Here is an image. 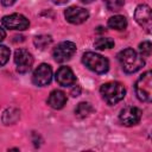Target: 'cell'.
Masks as SVG:
<instances>
[{
  "instance_id": "obj_1",
  "label": "cell",
  "mask_w": 152,
  "mask_h": 152,
  "mask_svg": "<svg viewBox=\"0 0 152 152\" xmlns=\"http://www.w3.org/2000/svg\"><path fill=\"white\" fill-rule=\"evenodd\" d=\"M118 61L122 68V70L127 74H133L140 70L145 65V61L141 55H139L135 50L127 48L119 52Z\"/></svg>"
},
{
  "instance_id": "obj_2",
  "label": "cell",
  "mask_w": 152,
  "mask_h": 152,
  "mask_svg": "<svg viewBox=\"0 0 152 152\" xmlns=\"http://www.w3.org/2000/svg\"><path fill=\"white\" fill-rule=\"evenodd\" d=\"M100 94L108 104H116L125 97L126 88L120 82H107L101 86Z\"/></svg>"
},
{
  "instance_id": "obj_3",
  "label": "cell",
  "mask_w": 152,
  "mask_h": 152,
  "mask_svg": "<svg viewBox=\"0 0 152 152\" xmlns=\"http://www.w3.org/2000/svg\"><path fill=\"white\" fill-rule=\"evenodd\" d=\"M82 62L89 70H91L96 74H104L109 69L108 59L106 57H103L99 53L91 52V51H88V52L83 53Z\"/></svg>"
},
{
  "instance_id": "obj_4",
  "label": "cell",
  "mask_w": 152,
  "mask_h": 152,
  "mask_svg": "<svg viewBox=\"0 0 152 152\" xmlns=\"http://www.w3.org/2000/svg\"><path fill=\"white\" fill-rule=\"evenodd\" d=\"M137 97L142 102H151L152 100V74L151 71L144 72L135 82Z\"/></svg>"
},
{
  "instance_id": "obj_5",
  "label": "cell",
  "mask_w": 152,
  "mask_h": 152,
  "mask_svg": "<svg viewBox=\"0 0 152 152\" xmlns=\"http://www.w3.org/2000/svg\"><path fill=\"white\" fill-rule=\"evenodd\" d=\"M76 52V44L72 42H62L57 44V46L52 51V56L56 62L58 63H64L69 61Z\"/></svg>"
},
{
  "instance_id": "obj_6",
  "label": "cell",
  "mask_w": 152,
  "mask_h": 152,
  "mask_svg": "<svg viewBox=\"0 0 152 152\" xmlns=\"http://www.w3.org/2000/svg\"><path fill=\"white\" fill-rule=\"evenodd\" d=\"M134 19L135 21L147 32H151L152 28V13H151V7L146 4H141L137 6L134 11Z\"/></svg>"
},
{
  "instance_id": "obj_7",
  "label": "cell",
  "mask_w": 152,
  "mask_h": 152,
  "mask_svg": "<svg viewBox=\"0 0 152 152\" xmlns=\"http://www.w3.org/2000/svg\"><path fill=\"white\" fill-rule=\"evenodd\" d=\"M1 24L4 27L10 28V30H18V31H24L28 28L30 21L28 19L19 13H13L10 15H5L1 19Z\"/></svg>"
},
{
  "instance_id": "obj_8",
  "label": "cell",
  "mask_w": 152,
  "mask_h": 152,
  "mask_svg": "<svg viewBox=\"0 0 152 152\" xmlns=\"http://www.w3.org/2000/svg\"><path fill=\"white\" fill-rule=\"evenodd\" d=\"M14 63H15L18 72L26 74L27 71H30V69L33 64V57L28 50L17 49L14 52Z\"/></svg>"
},
{
  "instance_id": "obj_9",
  "label": "cell",
  "mask_w": 152,
  "mask_h": 152,
  "mask_svg": "<svg viewBox=\"0 0 152 152\" xmlns=\"http://www.w3.org/2000/svg\"><path fill=\"white\" fill-rule=\"evenodd\" d=\"M52 80V69L49 64L42 63L38 65L32 74V82L38 87L48 86Z\"/></svg>"
},
{
  "instance_id": "obj_10",
  "label": "cell",
  "mask_w": 152,
  "mask_h": 152,
  "mask_svg": "<svg viewBox=\"0 0 152 152\" xmlns=\"http://www.w3.org/2000/svg\"><path fill=\"white\" fill-rule=\"evenodd\" d=\"M64 17L66 19V21H69L70 24L74 25H80L84 21L88 20L89 18V12L83 8V7H78V6H70L65 10L64 12Z\"/></svg>"
},
{
  "instance_id": "obj_11",
  "label": "cell",
  "mask_w": 152,
  "mask_h": 152,
  "mask_svg": "<svg viewBox=\"0 0 152 152\" xmlns=\"http://www.w3.org/2000/svg\"><path fill=\"white\" fill-rule=\"evenodd\" d=\"M119 119L122 125L125 126H134L141 119V110L138 107L128 106L120 110Z\"/></svg>"
},
{
  "instance_id": "obj_12",
  "label": "cell",
  "mask_w": 152,
  "mask_h": 152,
  "mask_svg": "<svg viewBox=\"0 0 152 152\" xmlns=\"http://www.w3.org/2000/svg\"><path fill=\"white\" fill-rule=\"evenodd\" d=\"M56 81L62 87H70L76 83V76L69 66H61L56 71Z\"/></svg>"
},
{
  "instance_id": "obj_13",
  "label": "cell",
  "mask_w": 152,
  "mask_h": 152,
  "mask_svg": "<svg viewBox=\"0 0 152 152\" xmlns=\"http://www.w3.org/2000/svg\"><path fill=\"white\" fill-rule=\"evenodd\" d=\"M66 103V95L58 89H55L50 93L48 97V104L53 109H62Z\"/></svg>"
},
{
  "instance_id": "obj_14",
  "label": "cell",
  "mask_w": 152,
  "mask_h": 152,
  "mask_svg": "<svg viewBox=\"0 0 152 152\" xmlns=\"http://www.w3.org/2000/svg\"><path fill=\"white\" fill-rule=\"evenodd\" d=\"M20 118V112L19 109L14 108V107H11V108H7L4 113H2V116H1V120L5 125H12V124H15Z\"/></svg>"
},
{
  "instance_id": "obj_15",
  "label": "cell",
  "mask_w": 152,
  "mask_h": 152,
  "mask_svg": "<svg viewBox=\"0 0 152 152\" xmlns=\"http://www.w3.org/2000/svg\"><path fill=\"white\" fill-rule=\"evenodd\" d=\"M108 27L116 31H122L127 27V19L120 14L113 15L108 19Z\"/></svg>"
},
{
  "instance_id": "obj_16",
  "label": "cell",
  "mask_w": 152,
  "mask_h": 152,
  "mask_svg": "<svg viewBox=\"0 0 152 152\" xmlns=\"http://www.w3.org/2000/svg\"><path fill=\"white\" fill-rule=\"evenodd\" d=\"M91 110H93V107L89 102H80L75 108V115L80 119H83L88 116L91 113Z\"/></svg>"
},
{
  "instance_id": "obj_17",
  "label": "cell",
  "mask_w": 152,
  "mask_h": 152,
  "mask_svg": "<svg viewBox=\"0 0 152 152\" xmlns=\"http://www.w3.org/2000/svg\"><path fill=\"white\" fill-rule=\"evenodd\" d=\"M51 43H52V38H51V36H48V34H40V36L34 37V39H33V44L40 50H44Z\"/></svg>"
},
{
  "instance_id": "obj_18",
  "label": "cell",
  "mask_w": 152,
  "mask_h": 152,
  "mask_svg": "<svg viewBox=\"0 0 152 152\" xmlns=\"http://www.w3.org/2000/svg\"><path fill=\"white\" fill-rule=\"evenodd\" d=\"M94 46H95V49H99V50L112 49V48H114V40L108 37H100L95 40Z\"/></svg>"
},
{
  "instance_id": "obj_19",
  "label": "cell",
  "mask_w": 152,
  "mask_h": 152,
  "mask_svg": "<svg viewBox=\"0 0 152 152\" xmlns=\"http://www.w3.org/2000/svg\"><path fill=\"white\" fill-rule=\"evenodd\" d=\"M139 51H140V55L142 57H150L151 56V52H152L151 42L150 40H145V42L140 43L139 44Z\"/></svg>"
},
{
  "instance_id": "obj_20",
  "label": "cell",
  "mask_w": 152,
  "mask_h": 152,
  "mask_svg": "<svg viewBox=\"0 0 152 152\" xmlns=\"http://www.w3.org/2000/svg\"><path fill=\"white\" fill-rule=\"evenodd\" d=\"M11 51L6 45H0V66L5 65L10 59Z\"/></svg>"
},
{
  "instance_id": "obj_21",
  "label": "cell",
  "mask_w": 152,
  "mask_h": 152,
  "mask_svg": "<svg viewBox=\"0 0 152 152\" xmlns=\"http://www.w3.org/2000/svg\"><path fill=\"white\" fill-rule=\"evenodd\" d=\"M103 1L108 7V10L110 11H119L125 4V0H103Z\"/></svg>"
},
{
  "instance_id": "obj_22",
  "label": "cell",
  "mask_w": 152,
  "mask_h": 152,
  "mask_svg": "<svg viewBox=\"0 0 152 152\" xmlns=\"http://www.w3.org/2000/svg\"><path fill=\"white\" fill-rule=\"evenodd\" d=\"M81 94V87L80 86H75L72 89H71V91H70V95L72 96V97H76V96H78Z\"/></svg>"
},
{
  "instance_id": "obj_23",
  "label": "cell",
  "mask_w": 152,
  "mask_h": 152,
  "mask_svg": "<svg viewBox=\"0 0 152 152\" xmlns=\"http://www.w3.org/2000/svg\"><path fill=\"white\" fill-rule=\"evenodd\" d=\"M15 2V0H1V4L4 6H12Z\"/></svg>"
},
{
  "instance_id": "obj_24",
  "label": "cell",
  "mask_w": 152,
  "mask_h": 152,
  "mask_svg": "<svg viewBox=\"0 0 152 152\" xmlns=\"http://www.w3.org/2000/svg\"><path fill=\"white\" fill-rule=\"evenodd\" d=\"M5 38H6V32H5V30H4V28H1V27H0V42H2Z\"/></svg>"
},
{
  "instance_id": "obj_25",
  "label": "cell",
  "mask_w": 152,
  "mask_h": 152,
  "mask_svg": "<svg viewBox=\"0 0 152 152\" xmlns=\"http://www.w3.org/2000/svg\"><path fill=\"white\" fill-rule=\"evenodd\" d=\"M53 4H56V5H63V4H65V2H68L69 0H51Z\"/></svg>"
},
{
  "instance_id": "obj_26",
  "label": "cell",
  "mask_w": 152,
  "mask_h": 152,
  "mask_svg": "<svg viewBox=\"0 0 152 152\" xmlns=\"http://www.w3.org/2000/svg\"><path fill=\"white\" fill-rule=\"evenodd\" d=\"M81 2H83V4H91L94 0H80Z\"/></svg>"
}]
</instances>
